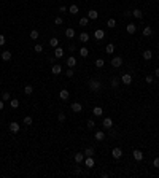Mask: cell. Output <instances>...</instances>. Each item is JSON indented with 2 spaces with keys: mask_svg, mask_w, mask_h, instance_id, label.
Wrapping results in <instances>:
<instances>
[{
  "mask_svg": "<svg viewBox=\"0 0 159 178\" xmlns=\"http://www.w3.org/2000/svg\"><path fill=\"white\" fill-rule=\"evenodd\" d=\"M54 24H56V26H61V24H62V17H59V16L54 17Z\"/></svg>",
  "mask_w": 159,
  "mask_h": 178,
  "instance_id": "ab89813d",
  "label": "cell"
},
{
  "mask_svg": "<svg viewBox=\"0 0 159 178\" xmlns=\"http://www.w3.org/2000/svg\"><path fill=\"white\" fill-rule=\"evenodd\" d=\"M10 97H11V96H10V92H7V91H5V92L2 94V99H3V102H7V100H10Z\"/></svg>",
  "mask_w": 159,
  "mask_h": 178,
  "instance_id": "d590c367",
  "label": "cell"
},
{
  "mask_svg": "<svg viewBox=\"0 0 159 178\" xmlns=\"http://www.w3.org/2000/svg\"><path fill=\"white\" fill-rule=\"evenodd\" d=\"M54 56H56L57 59H61V57L64 56V49L61 48V46H56V48H54Z\"/></svg>",
  "mask_w": 159,
  "mask_h": 178,
  "instance_id": "30bf717a",
  "label": "cell"
},
{
  "mask_svg": "<svg viewBox=\"0 0 159 178\" xmlns=\"http://www.w3.org/2000/svg\"><path fill=\"white\" fill-rule=\"evenodd\" d=\"M89 40V35H87L86 32H83V33H80V41L81 43H86V41Z\"/></svg>",
  "mask_w": 159,
  "mask_h": 178,
  "instance_id": "7402d4cb",
  "label": "cell"
},
{
  "mask_svg": "<svg viewBox=\"0 0 159 178\" xmlns=\"http://www.w3.org/2000/svg\"><path fill=\"white\" fill-rule=\"evenodd\" d=\"M154 75L157 76V78H159V68H156V72H154Z\"/></svg>",
  "mask_w": 159,
  "mask_h": 178,
  "instance_id": "681fc988",
  "label": "cell"
},
{
  "mask_svg": "<svg viewBox=\"0 0 159 178\" xmlns=\"http://www.w3.org/2000/svg\"><path fill=\"white\" fill-rule=\"evenodd\" d=\"M103 37H105V32L102 30V29H97V30L94 32V38L96 40H102Z\"/></svg>",
  "mask_w": 159,
  "mask_h": 178,
  "instance_id": "8992f818",
  "label": "cell"
},
{
  "mask_svg": "<svg viewBox=\"0 0 159 178\" xmlns=\"http://www.w3.org/2000/svg\"><path fill=\"white\" fill-rule=\"evenodd\" d=\"M32 122H33L32 116H26L24 118V124H26V126H32Z\"/></svg>",
  "mask_w": 159,
  "mask_h": 178,
  "instance_id": "4dcf8cb0",
  "label": "cell"
},
{
  "mask_svg": "<svg viewBox=\"0 0 159 178\" xmlns=\"http://www.w3.org/2000/svg\"><path fill=\"white\" fill-rule=\"evenodd\" d=\"M86 167H89V169H92L94 167V165H96V162H94V159H92V156L91 157H86Z\"/></svg>",
  "mask_w": 159,
  "mask_h": 178,
  "instance_id": "e0dca14e",
  "label": "cell"
},
{
  "mask_svg": "<svg viewBox=\"0 0 159 178\" xmlns=\"http://www.w3.org/2000/svg\"><path fill=\"white\" fill-rule=\"evenodd\" d=\"M33 49H35V52H42V51H43V46H42V45H35Z\"/></svg>",
  "mask_w": 159,
  "mask_h": 178,
  "instance_id": "60d3db41",
  "label": "cell"
},
{
  "mask_svg": "<svg viewBox=\"0 0 159 178\" xmlns=\"http://www.w3.org/2000/svg\"><path fill=\"white\" fill-rule=\"evenodd\" d=\"M67 76H68V78H70V76H73V70H72V68L67 70Z\"/></svg>",
  "mask_w": 159,
  "mask_h": 178,
  "instance_id": "7dc6e473",
  "label": "cell"
},
{
  "mask_svg": "<svg viewBox=\"0 0 159 178\" xmlns=\"http://www.w3.org/2000/svg\"><path fill=\"white\" fill-rule=\"evenodd\" d=\"M49 45L52 46V48H56V46H59V40L57 38H51L49 40Z\"/></svg>",
  "mask_w": 159,
  "mask_h": 178,
  "instance_id": "e575fe53",
  "label": "cell"
},
{
  "mask_svg": "<svg viewBox=\"0 0 159 178\" xmlns=\"http://www.w3.org/2000/svg\"><path fill=\"white\" fill-rule=\"evenodd\" d=\"M10 130L13 134H17L21 130V127H19V124H17V122H10Z\"/></svg>",
  "mask_w": 159,
  "mask_h": 178,
  "instance_id": "5b68a950",
  "label": "cell"
},
{
  "mask_svg": "<svg viewBox=\"0 0 159 178\" xmlns=\"http://www.w3.org/2000/svg\"><path fill=\"white\" fill-rule=\"evenodd\" d=\"M3 110V99H0V111Z\"/></svg>",
  "mask_w": 159,
  "mask_h": 178,
  "instance_id": "c3c4849f",
  "label": "cell"
},
{
  "mask_svg": "<svg viewBox=\"0 0 159 178\" xmlns=\"http://www.w3.org/2000/svg\"><path fill=\"white\" fill-rule=\"evenodd\" d=\"M102 113H103L102 106H96V108L92 110V115H94V116H102Z\"/></svg>",
  "mask_w": 159,
  "mask_h": 178,
  "instance_id": "d6986e66",
  "label": "cell"
},
{
  "mask_svg": "<svg viewBox=\"0 0 159 178\" xmlns=\"http://www.w3.org/2000/svg\"><path fill=\"white\" fill-rule=\"evenodd\" d=\"M102 124H103V127H107V129H110L111 126H113V119H111V118H105V119L102 121Z\"/></svg>",
  "mask_w": 159,
  "mask_h": 178,
  "instance_id": "7c38bea8",
  "label": "cell"
},
{
  "mask_svg": "<svg viewBox=\"0 0 159 178\" xmlns=\"http://www.w3.org/2000/svg\"><path fill=\"white\" fill-rule=\"evenodd\" d=\"M87 127H89V129H92V127H96V122H94L92 119H89V121H87Z\"/></svg>",
  "mask_w": 159,
  "mask_h": 178,
  "instance_id": "7bdbcfd3",
  "label": "cell"
},
{
  "mask_svg": "<svg viewBox=\"0 0 159 178\" xmlns=\"http://www.w3.org/2000/svg\"><path fill=\"white\" fill-rule=\"evenodd\" d=\"M89 87L92 89V91H99V89H100V81L96 80V78L89 80Z\"/></svg>",
  "mask_w": 159,
  "mask_h": 178,
  "instance_id": "6da1fadb",
  "label": "cell"
},
{
  "mask_svg": "<svg viewBox=\"0 0 159 178\" xmlns=\"http://www.w3.org/2000/svg\"><path fill=\"white\" fill-rule=\"evenodd\" d=\"M103 65H105V62H103V59H97V61H96V67H97V68H102V67H103Z\"/></svg>",
  "mask_w": 159,
  "mask_h": 178,
  "instance_id": "d6a6232c",
  "label": "cell"
},
{
  "mask_svg": "<svg viewBox=\"0 0 159 178\" xmlns=\"http://www.w3.org/2000/svg\"><path fill=\"white\" fill-rule=\"evenodd\" d=\"M113 51H115V45H107V48H105V52H108V54H113Z\"/></svg>",
  "mask_w": 159,
  "mask_h": 178,
  "instance_id": "f1b7e54d",
  "label": "cell"
},
{
  "mask_svg": "<svg viewBox=\"0 0 159 178\" xmlns=\"http://www.w3.org/2000/svg\"><path fill=\"white\" fill-rule=\"evenodd\" d=\"M70 108H72L73 113H80V111L83 110V105H81L80 102H73L72 105H70Z\"/></svg>",
  "mask_w": 159,
  "mask_h": 178,
  "instance_id": "7a4b0ae2",
  "label": "cell"
},
{
  "mask_svg": "<svg viewBox=\"0 0 159 178\" xmlns=\"http://www.w3.org/2000/svg\"><path fill=\"white\" fill-rule=\"evenodd\" d=\"M67 65H68L70 68L75 67V65H76V59H75V57H68V59H67Z\"/></svg>",
  "mask_w": 159,
  "mask_h": 178,
  "instance_id": "603a6c76",
  "label": "cell"
},
{
  "mask_svg": "<svg viewBox=\"0 0 159 178\" xmlns=\"http://www.w3.org/2000/svg\"><path fill=\"white\" fill-rule=\"evenodd\" d=\"M121 81L124 83V84H127V86H129V84H131V83H132V76L129 75V73H124V75L121 76Z\"/></svg>",
  "mask_w": 159,
  "mask_h": 178,
  "instance_id": "277c9868",
  "label": "cell"
},
{
  "mask_svg": "<svg viewBox=\"0 0 159 178\" xmlns=\"http://www.w3.org/2000/svg\"><path fill=\"white\" fill-rule=\"evenodd\" d=\"M51 72H52V75H59V73L62 72V67H61L59 64H54V65L51 67Z\"/></svg>",
  "mask_w": 159,
  "mask_h": 178,
  "instance_id": "ba28073f",
  "label": "cell"
},
{
  "mask_svg": "<svg viewBox=\"0 0 159 178\" xmlns=\"http://www.w3.org/2000/svg\"><path fill=\"white\" fill-rule=\"evenodd\" d=\"M87 21H89L87 17H81V19H80V26H87Z\"/></svg>",
  "mask_w": 159,
  "mask_h": 178,
  "instance_id": "f35d334b",
  "label": "cell"
},
{
  "mask_svg": "<svg viewBox=\"0 0 159 178\" xmlns=\"http://www.w3.org/2000/svg\"><path fill=\"white\" fill-rule=\"evenodd\" d=\"M153 165H154V167H159V157H154V161H153Z\"/></svg>",
  "mask_w": 159,
  "mask_h": 178,
  "instance_id": "f6af8a7d",
  "label": "cell"
},
{
  "mask_svg": "<svg viewBox=\"0 0 159 178\" xmlns=\"http://www.w3.org/2000/svg\"><path fill=\"white\" fill-rule=\"evenodd\" d=\"M145 80H146V83H153V81H154V78H153V76H151V75H148V76H146V78H145Z\"/></svg>",
  "mask_w": 159,
  "mask_h": 178,
  "instance_id": "ee69618b",
  "label": "cell"
},
{
  "mask_svg": "<svg viewBox=\"0 0 159 178\" xmlns=\"http://www.w3.org/2000/svg\"><path fill=\"white\" fill-rule=\"evenodd\" d=\"M10 105H11V108H17V106H19V100H17V99H13V100L10 102Z\"/></svg>",
  "mask_w": 159,
  "mask_h": 178,
  "instance_id": "1f68e13d",
  "label": "cell"
},
{
  "mask_svg": "<svg viewBox=\"0 0 159 178\" xmlns=\"http://www.w3.org/2000/svg\"><path fill=\"white\" fill-rule=\"evenodd\" d=\"M57 119L61 121V122H64V121H65V115H64V113H59V115H57Z\"/></svg>",
  "mask_w": 159,
  "mask_h": 178,
  "instance_id": "b9f144b4",
  "label": "cell"
},
{
  "mask_svg": "<svg viewBox=\"0 0 159 178\" xmlns=\"http://www.w3.org/2000/svg\"><path fill=\"white\" fill-rule=\"evenodd\" d=\"M84 154H86V157H91V156H94V148H86Z\"/></svg>",
  "mask_w": 159,
  "mask_h": 178,
  "instance_id": "f546056e",
  "label": "cell"
},
{
  "mask_svg": "<svg viewBox=\"0 0 159 178\" xmlns=\"http://www.w3.org/2000/svg\"><path fill=\"white\" fill-rule=\"evenodd\" d=\"M126 30H127V33H135V30H137V26L131 22V24L126 26Z\"/></svg>",
  "mask_w": 159,
  "mask_h": 178,
  "instance_id": "5bb4252c",
  "label": "cell"
},
{
  "mask_svg": "<svg viewBox=\"0 0 159 178\" xmlns=\"http://www.w3.org/2000/svg\"><path fill=\"white\" fill-rule=\"evenodd\" d=\"M30 38H32V40H37V38H38V30H32V32H30Z\"/></svg>",
  "mask_w": 159,
  "mask_h": 178,
  "instance_id": "8d00e7d4",
  "label": "cell"
},
{
  "mask_svg": "<svg viewBox=\"0 0 159 178\" xmlns=\"http://www.w3.org/2000/svg\"><path fill=\"white\" fill-rule=\"evenodd\" d=\"M110 84H111V87H118V78H111Z\"/></svg>",
  "mask_w": 159,
  "mask_h": 178,
  "instance_id": "74e56055",
  "label": "cell"
},
{
  "mask_svg": "<svg viewBox=\"0 0 159 178\" xmlns=\"http://www.w3.org/2000/svg\"><path fill=\"white\" fill-rule=\"evenodd\" d=\"M5 41H7V40H5V37H3V35H0V46L5 45Z\"/></svg>",
  "mask_w": 159,
  "mask_h": 178,
  "instance_id": "bcb514c9",
  "label": "cell"
},
{
  "mask_svg": "<svg viewBox=\"0 0 159 178\" xmlns=\"http://www.w3.org/2000/svg\"><path fill=\"white\" fill-rule=\"evenodd\" d=\"M134 159H135V161H142V159H143V153L140 150H135L134 151Z\"/></svg>",
  "mask_w": 159,
  "mask_h": 178,
  "instance_id": "4fadbf2b",
  "label": "cell"
},
{
  "mask_svg": "<svg viewBox=\"0 0 159 178\" xmlns=\"http://www.w3.org/2000/svg\"><path fill=\"white\" fill-rule=\"evenodd\" d=\"M111 156H113L115 159H119L122 156V150H121V148H115V150L111 151Z\"/></svg>",
  "mask_w": 159,
  "mask_h": 178,
  "instance_id": "52a82bcc",
  "label": "cell"
},
{
  "mask_svg": "<svg viewBox=\"0 0 159 178\" xmlns=\"http://www.w3.org/2000/svg\"><path fill=\"white\" fill-rule=\"evenodd\" d=\"M111 65H113L115 68H119L121 65H122V57H119V56L113 57V59H111Z\"/></svg>",
  "mask_w": 159,
  "mask_h": 178,
  "instance_id": "3957f363",
  "label": "cell"
},
{
  "mask_svg": "<svg viewBox=\"0 0 159 178\" xmlns=\"http://www.w3.org/2000/svg\"><path fill=\"white\" fill-rule=\"evenodd\" d=\"M151 33H153V29H151L150 26H146V27L143 29V35H145V37H150Z\"/></svg>",
  "mask_w": 159,
  "mask_h": 178,
  "instance_id": "484cf974",
  "label": "cell"
},
{
  "mask_svg": "<svg viewBox=\"0 0 159 178\" xmlns=\"http://www.w3.org/2000/svg\"><path fill=\"white\" fill-rule=\"evenodd\" d=\"M157 59H159V56H157Z\"/></svg>",
  "mask_w": 159,
  "mask_h": 178,
  "instance_id": "f907efd6",
  "label": "cell"
},
{
  "mask_svg": "<svg viewBox=\"0 0 159 178\" xmlns=\"http://www.w3.org/2000/svg\"><path fill=\"white\" fill-rule=\"evenodd\" d=\"M94 138H96L97 141H102V140H105V134L102 132V130H97V132L94 134Z\"/></svg>",
  "mask_w": 159,
  "mask_h": 178,
  "instance_id": "9c48e42d",
  "label": "cell"
},
{
  "mask_svg": "<svg viewBox=\"0 0 159 178\" xmlns=\"http://www.w3.org/2000/svg\"><path fill=\"white\" fill-rule=\"evenodd\" d=\"M153 57V52L150 51V49H146V51H143V59L145 61H150V59Z\"/></svg>",
  "mask_w": 159,
  "mask_h": 178,
  "instance_id": "d4e9b609",
  "label": "cell"
},
{
  "mask_svg": "<svg viewBox=\"0 0 159 178\" xmlns=\"http://www.w3.org/2000/svg\"><path fill=\"white\" fill-rule=\"evenodd\" d=\"M65 37L67 38H73L75 37V30H73V29H67V30H65Z\"/></svg>",
  "mask_w": 159,
  "mask_h": 178,
  "instance_id": "4316f807",
  "label": "cell"
},
{
  "mask_svg": "<svg viewBox=\"0 0 159 178\" xmlns=\"http://www.w3.org/2000/svg\"><path fill=\"white\" fill-rule=\"evenodd\" d=\"M97 17H99V13L96 10H91L89 13H87V19H97Z\"/></svg>",
  "mask_w": 159,
  "mask_h": 178,
  "instance_id": "2e32d148",
  "label": "cell"
},
{
  "mask_svg": "<svg viewBox=\"0 0 159 178\" xmlns=\"http://www.w3.org/2000/svg\"><path fill=\"white\" fill-rule=\"evenodd\" d=\"M32 92H33V87H32L30 84H27V86L24 87V94H26V96H30Z\"/></svg>",
  "mask_w": 159,
  "mask_h": 178,
  "instance_id": "83f0119b",
  "label": "cell"
},
{
  "mask_svg": "<svg viewBox=\"0 0 159 178\" xmlns=\"http://www.w3.org/2000/svg\"><path fill=\"white\" fill-rule=\"evenodd\" d=\"M107 26H108L110 29H113V27L116 26V21L113 19V17H111V19H108V21H107Z\"/></svg>",
  "mask_w": 159,
  "mask_h": 178,
  "instance_id": "836d02e7",
  "label": "cell"
},
{
  "mask_svg": "<svg viewBox=\"0 0 159 178\" xmlns=\"http://www.w3.org/2000/svg\"><path fill=\"white\" fill-rule=\"evenodd\" d=\"M78 11H80L78 5H70V8H68V13H70V14H76Z\"/></svg>",
  "mask_w": 159,
  "mask_h": 178,
  "instance_id": "ac0fdd59",
  "label": "cell"
},
{
  "mask_svg": "<svg viewBox=\"0 0 159 178\" xmlns=\"http://www.w3.org/2000/svg\"><path fill=\"white\" fill-rule=\"evenodd\" d=\"M2 59H3L5 62L11 61V51H3V52H2Z\"/></svg>",
  "mask_w": 159,
  "mask_h": 178,
  "instance_id": "9a60e30c",
  "label": "cell"
},
{
  "mask_svg": "<svg viewBox=\"0 0 159 178\" xmlns=\"http://www.w3.org/2000/svg\"><path fill=\"white\" fill-rule=\"evenodd\" d=\"M87 54H89V49H87V48H84V46H83V48H80V56L81 57H87Z\"/></svg>",
  "mask_w": 159,
  "mask_h": 178,
  "instance_id": "cb8c5ba5",
  "label": "cell"
},
{
  "mask_svg": "<svg viewBox=\"0 0 159 178\" xmlns=\"http://www.w3.org/2000/svg\"><path fill=\"white\" fill-rule=\"evenodd\" d=\"M59 97H61L62 100H67V99L70 97V92L67 91V89H62V91H61V92H59Z\"/></svg>",
  "mask_w": 159,
  "mask_h": 178,
  "instance_id": "8fae6325",
  "label": "cell"
},
{
  "mask_svg": "<svg viewBox=\"0 0 159 178\" xmlns=\"http://www.w3.org/2000/svg\"><path fill=\"white\" fill-rule=\"evenodd\" d=\"M83 161H84V156H83V154H81V153H76V154H75V162L81 164Z\"/></svg>",
  "mask_w": 159,
  "mask_h": 178,
  "instance_id": "44dd1931",
  "label": "cell"
},
{
  "mask_svg": "<svg viewBox=\"0 0 159 178\" xmlns=\"http://www.w3.org/2000/svg\"><path fill=\"white\" fill-rule=\"evenodd\" d=\"M132 16H135V17H138V19H142V17H143V13H142V10H138V8H135V10L132 11Z\"/></svg>",
  "mask_w": 159,
  "mask_h": 178,
  "instance_id": "ffe728a7",
  "label": "cell"
}]
</instances>
